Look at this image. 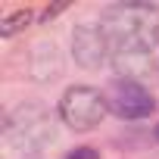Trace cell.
Returning a JSON list of instances; mask_svg holds the SVG:
<instances>
[{
    "label": "cell",
    "mask_w": 159,
    "mask_h": 159,
    "mask_svg": "<svg viewBox=\"0 0 159 159\" xmlns=\"http://www.w3.org/2000/svg\"><path fill=\"white\" fill-rule=\"evenodd\" d=\"M100 28L112 53H150L159 47V7L153 3L106 7Z\"/></svg>",
    "instance_id": "obj_1"
},
{
    "label": "cell",
    "mask_w": 159,
    "mask_h": 159,
    "mask_svg": "<svg viewBox=\"0 0 159 159\" xmlns=\"http://www.w3.org/2000/svg\"><path fill=\"white\" fill-rule=\"evenodd\" d=\"M156 137H159V128H156Z\"/></svg>",
    "instance_id": "obj_7"
},
{
    "label": "cell",
    "mask_w": 159,
    "mask_h": 159,
    "mask_svg": "<svg viewBox=\"0 0 159 159\" xmlns=\"http://www.w3.org/2000/svg\"><path fill=\"white\" fill-rule=\"evenodd\" d=\"M106 109H109L106 94H100L97 88H88V84L69 88L59 100V116L72 131H91L94 125L103 122Z\"/></svg>",
    "instance_id": "obj_2"
},
{
    "label": "cell",
    "mask_w": 159,
    "mask_h": 159,
    "mask_svg": "<svg viewBox=\"0 0 159 159\" xmlns=\"http://www.w3.org/2000/svg\"><path fill=\"white\" fill-rule=\"evenodd\" d=\"M34 19H38V13H31V10H16V13H10L3 22H0V34H3V38H13V34L25 31Z\"/></svg>",
    "instance_id": "obj_5"
},
{
    "label": "cell",
    "mask_w": 159,
    "mask_h": 159,
    "mask_svg": "<svg viewBox=\"0 0 159 159\" xmlns=\"http://www.w3.org/2000/svg\"><path fill=\"white\" fill-rule=\"evenodd\" d=\"M106 106H109L119 119H147V116L156 109L153 94H150L143 84L131 81V78H119V81L109 84V91H106Z\"/></svg>",
    "instance_id": "obj_3"
},
{
    "label": "cell",
    "mask_w": 159,
    "mask_h": 159,
    "mask_svg": "<svg viewBox=\"0 0 159 159\" xmlns=\"http://www.w3.org/2000/svg\"><path fill=\"white\" fill-rule=\"evenodd\" d=\"M66 159H97V150H91V147H78V150L69 153Z\"/></svg>",
    "instance_id": "obj_6"
},
{
    "label": "cell",
    "mask_w": 159,
    "mask_h": 159,
    "mask_svg": "<svg viewBox=\"0 0 159 159\" xmlns=\"http://www.w3.org/2000/svg\"><path fill=\"white\" fill-rule=\"evenodd\" d=\"M72 53L84 69H100V66L109 62L112 47H109L100 25H78L72 31Z\"/></svg>",
    "instance_id": "obj_4"
}]
</instances>
